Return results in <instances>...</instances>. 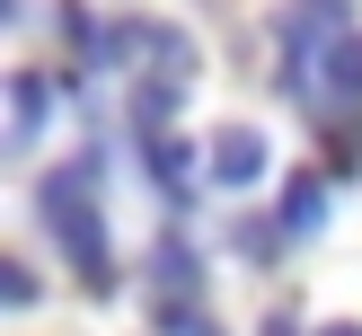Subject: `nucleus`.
<instances>
[{
	"instance_id": "f257e3e1",
	"label": "nucleus",
	"mask_w": 362,
	"mask_h": 336,
	"mask_svg": "<svg viewBox=\"0 0 362 336\" xmlns=\"http://www.w3.org/2000/svg\"><path fill=\"white\" fill-rule=\"evenodd\" d=\"M35 212H45V230L71 248V265H80L88 292H115V248H106V221H98V168H53L45 195H35Z\"/></svg>"
},
{
	"instance_id": "f03ea898",
	"label": "nucleus",
	"mask_w": 362,
	"mask_h": 336,
	"mask_svg": "<svg viewBox=\"0 0 362 336\" xmlns=\"http://www.w3.org/2000/svg\"><path fill=\"white\" fill-rule=\"evenodd\" d=\"M265 159H274V151H265V133H257V124H221V133L204 141V177H212V186H230V195H247V186H257V177H265Z\"/></svg>"
},
{
	"instance_id": "7ed1b4c3",
	"label": "nucleus",
	"mask_w": 362,
	"mask_h": 336,
	"mask_svg": "<svg viewBox=\"0 0 362 336\" xmlns=\"http://www.w3.org/2000/svg\"><path fill=\"white\" fill-rule=\"evenodd\" d=\"M318 88L336 106H362V27H327V62H318Z\"/></svg>"
},
{
	"instance_id": "20e7f679",
	"label": "nucleus",
	"mask_w": 362,
	"mask_h": 336,
	"mask_svg": "<svg viewBox=\"0 0 362 336\" xmlns=\"http://www.w3.org/2000/svg\"><path fill=\"white\" fill-rule=\"evenodd\" d=\"M318 221H327V177H292L283 204H274V230H283V239H310Z\"/></svg>"
},
{
	"instance_id": "39448f33",
	"label": "nucleus",
	"mask_w": 362,
	"mask_h": 336,
	"mask_svg": "<svg viewBox=\"0 0 362 336\" xmlns=\"http://www.w3.org/2000/svg\"><path fill=\"white\" fill-rule=\"evenodd\" d=\"M45 115H53V88H45V71H18L9 80V141L27 151L35 133H45Z\"/></svg>"
},
{
	"instance_id": "423d86ee",
	"label": "nucleus",
	"mask_w": 362,
	"mask_h": 336,
	"mask_svg": "<svg viewBox=\"0 0 362 336\" xmlns=\"http://www.w3.org/2000/svg\"><path fill=\"white\" fill-rule=\"evenodd\" d=\"M151 292H204V257H194L177 230L151 248Z\"/></svg>"
},
{
	"instance_id": "0eeeda50",
	"label": "nucleus",
	"mask_w": 362,
	"mask_h": 336,
	"mask_svg": "<svg viewBox=\"0 0 362 336\" xmlns=\"http://www.w3.org/2000/svg\"><path fill=\"white\" fill-rule=\"evenodd\" d=\"M141 159H151V177H159V195H168V204H194V159H186V141L151 133V141H141Z\"/></svg>"
},
{
	"instance_id": "6e6552de",
	"label": "nucleus",
	"mask_w": 362,
	"mask_h": 336,
	"mask_svg": "<svg viewBox=\"0 0 362 336\" xmlns=\"http://www.w3.org/2000/svg\"><path fill=\"white\" fill-rule=\"evenodd\" d=\"M133 53L159 71V80H186V71H194V45H186V27H133Z\"/></svg>"
},
{
	"instance_id": "1a4fd4ad",
	"label": "nucleus",
	"mask_w": 362,
	"mask_h": 336,
	"mask_svg": "<svg viewBox=\"0 0 362 336\" xmlns=\"http://www.w3.org/2000/svg\"><path fill=\"white\" fill-rule=\"evenodd\" d=\"M159 336H221V318L194 292H159Z\"/></svg>"
},
{
	"instance_id": "9d476101",
	"label": "nucleus",
	"mask_w": 362,
	"mask_h": 336,
	"mask_svg": "<svg viewBox=\"0 0 362 336\" xmlns=\"http://www.w3.org/2000/svg\"><path fill=\"white\" fill-rule=\"evenodd\" d=\"M0 292H9V310H27V301H35V274H27V265H9V274H0Z\"/></svg>"
},
{
	"instance_id": "9b49d317",
	"label": "nucleus",
	"mask_w": 362,
	"mask_h": 336,
	"mask_svg": "<svg viewBox=\"0 0 362 336\" xmlns=\"http://www.w3.org/2000/svg\"><path fill=\"white\" fill-rule=\"evenodd\" d=\"M318 336H362V328H354V318H336V328H318Z\"/></svg>"
},
{
	"instance_id": "f8f14e48",
	"label": "nucleus",
	"mask_w": 362,
	"mask_h": 336,
	"mask_svg": "<svg viewBox=\"0 0 362 336\" xmlns=\"http://www.w3.org/2000/svg\"><path fill=\"white\" fill-rule=\"evenodd\" d=\"M265 336H292V328H283V318H265Z\"/></svg>"
}]
</instances>
